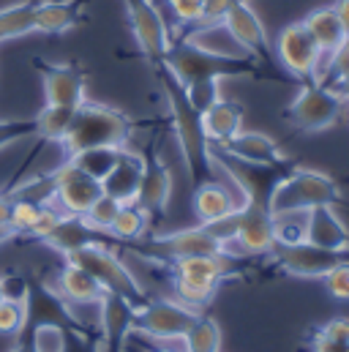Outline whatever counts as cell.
<instances>
[{"instance_id": "obj_1", "label": "cell", "mask_w": 349, "mask_h": 352, "mask_svg": "<svg viewBox=\"0 0 349 352\" xmlns=\"http://www.w3.org/2000/svg\"><path fill=\"white\" fill-rule=\"evenodd\" d=\"M153 69H156L159 85L164 90L170 112H172L174 134H177V142H180V151H183V159L188 167L191 186L196 188V186L213 180V167H216L210 159V140H207L205 126H202V112L188 101V93L183 88V82L164 63H156Z\"/></svg>"}, {"instance_id": "obj_2", "label": "cell", "mask_w": 349, "mask_h": 352, "mask_svg": "<svg viewBox=\"0 0 349 352\" xmlns=\"http://www.w3.org/2000/svg\"><path fill=\"white\" fill-rule=\"evenodd\" d=\"M183 85L199 80H232V77H262V66L251 55H229L207 50L191 38L170 41V50L161 60Z\"/></svg>"}, {"instance_id": "obj_3", "label": "cell", "mask_w": 349, "mask_h": 352, "mask_svg": "<svg viewBox=\"0 0 349 352\" xmlns=\"http://www.w3.org/2000/svg\"><path fill=\"white\" fill-rule=\"evenodd\" d=\"M134 131V123L128 115L120 109L104 107V104H90L82 101L74 112L71 129L63 137L66 153H80L85 148H98V145H112V148H126L128 137Z\"/></svg>"}, {"instance_id": "obj_4", "label": "cell", "mask_w": 349, "mask_h": 352, "mask_svg": "<svg viewBox=\"0 0 349 352\" xmlns=\"http://www.w3.org/2000/svg\"><path fill=\"white\" fill-rule=\"evenodd\" d=\"M210 159L213 164H218L227 175L235 180V186L240 188L243 194V202H251V205H260L270 210V199L275 194V188L284 183V177L292 175V170L297 167L292 159H278V162H270V164H260V162H243V159H235L218 148L210 145Z\"/></svg>"}, {"instance_id": "obj_5", "label": "cell", "mask_w": 349, "mask_h": 352, "mask_svg": "<svg viewBox=\"0 0 349 352\" xmlns=\"http://www.w3.org/2000/svg\"><path fill=\"white\" fill-rule=\"evenodd\" d=\"M66 263L85 267L87 273L104 287V292H115V295L131 300L134 306H139V303L148 300L142 284L134 278V273L123 265V260H120L106 243H90V246H82V249L66 254Z\"/></svg>"}, {"instance_id": "obj_6", "label": "cell", "mask_w": 349, "mask_h": 352, "mask_svg": "<svg viewBox=\"0 0 349 352\" xmlns=\"http://www.w3.org/2000/svg\"><path fill=\"white\" fill-rule=\"evenodd\" d=\"M341 202V191L336 180L317 170L295 167L292 175L284 177V183L275 188L270 199V213H295L308 210L317 205H336Z\"/></svg>"}, {"instance_id": "obj_7", "label": "cell", "mask_w": 349, "mask_h": 352, "mask_svg": "<svg viewBox=\"0 0 349 352\" xmlns=\"http://www.w3.org/2000/svg\"><path fill=\"white\" fill-rule=\"evenodd\" d=\"M22 306H25V322H22V328H19L14 342H25L41 325H58L63 331L85 328L77 320V314L71 311V303L58 289H52L47 281H41V278H27Z\"/></svg>"}, {"instance_id": "obj_8", "label": "cell", "mask_w": 349, "mask_h": 352, "mask_svg": "<svg viewBox=\"0 0 349 352\" xmlns=\"http://www.w3.org/2000/svg\"><path fill=\"white\" fill-rule=\"evenodd\" d=\"M128 252L153 260V263H170L183 260V257H194V254H227V249L199 224L191 230H180L172 235H156V238H139L126 243Z\"/></svg>"}, {"instance_id": "obj_9", "label": "cell", "mask_w": 349, "mask_h": 352, "mask_svg": "<svg viewBox=\"0 0 349 352\" xmlns=\"http://www.w3.org/2000/svg\"><path fill=\"white\" fill-rule=\"evenodd\" d=\"M344 104H347V98L341 93H336L330 85L306 82L300 93L295 96V101L289 104L286 118L300 131H322V129H330L341 118Z\"/></svg>"}, {"instance_id": "obj_10", "label": "cell", "mask_w": 349, "mask_h": 352, "mask_svg": "<svg viewBox=\"0 0 349 352\" xmlns=\"http://www.w3.org/2000/svg\"><path fill=\"white\" fill-rule=\"evenodd\" d=\"M202 311H194L188 306H183L180 300H145L139 306H134V333L150 336V339H183L194 322L199 320Z\"/></svg>"}, {"instance_id": "obj_11", "label": "cell", "mask_w": 349, "mask_h": 352, "mask_svg": "<svg viewBox=\"0 0 349 352\" xmlns=\"http://www.w3.org/2000/svg\"><path fill=\"white\" fill-rule=\"evenodd\" d=\"M270 254L275 257L278 267H284L292 276H306V278H322L336 265L349 263V249H322L308 241L289 243V246L275 243Z\"/></svg>"}, {"instance_id": "obj_12", "label": "cell", "mask_w": 349, "mask_h": 352, "mask_svg": "<svg viewBox=\"0 0 349 352\" xmlns=\"http://www.w3.org/2000/svg\"><path fill=\"white\" fill-rule=\"evenodd\" d=\"M128 11V22L137 38V47L142 50L148 63H161L170 50V30L161 16V11L153 6V0H123Z\"/></svg>"}, {"instance_id": "obj_13", "label": "cell", "mask_w": 349, "mask_h": 352, "mask_svg": "<svg viewBox=\"0 0 349 352\" xmlns=\"http://www.w3.org/2000/svg\"><path fill=\"white\" fill-rule=\"evenodd\" d=\"M275 55H278L281 66L289 74H295L297 80H311L319 72V60H322V52L303 22H292L278 33Z\"/></svg>"}, {"instance_id": "obj_14", "label": "cell", "mask_w": 349, "mask_h": 352, "mask_svg": "<svg viewBox=\"0 0 349 352\" xmlns=\"http://www.w3.org/2000/svg\"><path fill=\"white\" fill-rule=\"evenodd\" d=\"M52 183H55V197L52 199H58L60 213H69V216H85L90 205L104 194L101 180L85 175L69 159H66V164H60L52 173Z\"/></svg>"}, {"instance_id": "obj_15", "label": "cell", "mask_w": 349, "mask_h": 352, "mask_svg": "<svg viewBox=\"0 0 349 352\" xmlns=\"http://www.w3.org/2000/svg\"><path fill=\"white\" fill-rule=\"evenodd\" d=\"M170 194H172V175L167 164L156 156V145H148L142 153V177L134 202L148 213L150 221H156L159 216H164Z\"/></svg>"}, {"instance_id": "obj_16", "label": "cell", "mask_w": 349, "mask_h": 352, "mask_svg": "<svg viewBox=\"0 0 349 352\" xmlns=\"http://www.w3.org/2000/svg\"><path fill=\"white\" fill-rule=\"evenodd\" d=\"M224 30L232 36V41L251 58H260V60H267L270 58V38H267V30L262 25L260 14L254 11V6L249 0H238L229 14L224 16Z\"/></svg>"}, {"instance_id": "obj_17", "label": "cell", "mask_w": 349, "mask_h": 352, "mask_svg": "<svg viewBox=\"0 0 349 352\" xmlns=\"http://www.w3.org/2000/svg\"><path fill=\"white\" fill-rule=\"evenodd\" d=\"M134 325V303L115 295L104 292L98 303V342L101 352H123Z\"/></svg>"}, {"instance_id": "obj_18", "label": "cell", "mask_w": 349, "mask_h": 352, "mask_svg": "<svg viewBox=\"0 0 349 352\" xmlns=\"http://www.w3.org/2000/svg\"><path fill=\"white\" fill-rule=\"evenodd\" d=\"M44 80V96L47 104L55 107H80L85 101V72L77 63H36Z\"/></svg>"}, {"instance_id": "obj_19", "label": "cell", "mask_w": 349, "mask_h": 352, "mask_svg": "<svg viewBox=\"0 0 349 352\" xmlns=\"http://www.w3.org/2000/svg\"><path fill=\"white\" fill-rule=\"evenodd\" d=\"M235 243L240 254H270L275 246V224L267 208L243 202L238 208V235Z\"/></svg>"}, {"instance_id": "obj_20", "label": "cell", "mask_w": 349, "mask_h": 352, "mask_svg": "<svg viewBox=\"0 0 349 352\" xmlns=\"http://www.w3.org/2000/svg\"><path fill=\"white\" fill-rule=\"evenodd\" d=\"M306 241L322 249H349V230L333 205H317L306 210Z\"/></svg>"}, {"instance_id": "obj_21", "label": "cell", "mask_w": 349, "mask_h": 352, "mask_svg": "<svg viewBox=\"0 0 349 352\" xmlns=\"http://www.w3.org/2000/svg\"><path fill=\"white\" fill-rule=\"evenodd\" d=\"M90 0H36V33L60 36L85 19Z\"/></svg>"}, {"instance_id": "obj_22", "label": "cell", "mask_w": 349, "mask_h": 352, "mask_svg": "<svg viewBox=\"0 0 349 352\" xmlns=\"http://www.w3.org/2000/svg\"><path fill=\"white\" fill-rule=\"evenodd\" d=\"M213 148L235 156V159H243V162H260V164H270V162H278L284 159V153L278 151V142L270 140L267 134L262 131H238L235 137L224 140V142H210Z\"/></svg>"}, {"instance_id": "obj_23", "label": "cell", "mask_w": 349, "mask_h": 352, "mask_svg": "<svg viewBox=\"0 0 349 352\" xmlns=\"http://www.w3.org/2000/svg\"><path fill=\"white\" fill-rule=\"evenodd\" d=\"M104 238H106V232L93 230L85 221V216H69V213H63L60 221L55 224V230L44 238V243L52 246L55 252H60L66 257V254H71V252H77L82 246L104 243Z\"/></svg>"}, {"instance_id": "obj_24", "label": "cell", "mask_w": 349, "mask_h": 352, "mask_svg": "<svg viewBox=\"0 0 349 352\" xmlns=\"http://www.w3.org/2000/svg\"><path fill=\"white\" fill-rule=\"evenodd\" d=\"M229 270H232L229 254H194V257H183V260L172 263L174 278L207 284V287H218Z\"/></svg>"}, {"instance_id": "obj_25", "label": "cell", "mask_w": 349, "mask_h": 352, "mask_svg": "<svg viewBox=\"0 0 349 352\" xmlns=\"http://www.w3.org/2000/svg\"><path fill=\"white\" fill-rule=\"evenodd\" d=\"M139 177H142V153L123 148L112 173L101 180V188H104V194H109L126 205V202H134L137 188H139Z\"/></svg>"}, {"instance_id": "obj_26", "label": "cell", "mask_w": 349, "mask_h": 352, "mask_svg": "<svg viewBox=\"0 0 349 352\" xmlns=\"http://www.w3.org/2000/svg\"><path fill=\"white\" fill-rule=\"evenodd\" d=\"M58 292L71 303V306H93L101 303L104 287L80 265L66 263V267L58 276Z\"/></svg>"}, {"instance_id": "obj_27", "label": "cell", "mask_w": 349, "mask_h": 352, "mask_svg": "<svg viewBox=\"0 0 349 352\" xmlns=\"http://www.w3.org/2000/svg\"><path fill=\"white\" fill-rule=\"evenodd\" d=\"M306 30L311 33V38L317 41L319 52L322 55H333L339 47H344L347 41V30L339 19V14L333 11V6H325V8H314L306 19H303Z\"/></svg>"}, {"instance_id": "obj_28", "label": "cell", "mask_w": 349, "mask_h": 352, "mask_svg": "<svg viewBox=\"0 0 349 352\" xmlns=\"http://www.w3.org/2000/svg\"><path fill=\"white\" fill-rule=\"evenodd\" d=\"M202 126L210 142H224L243 129V107L229 98H218L207 112H202Z\"/></svg>"}, {"instance_id": "obj_29", "label": "cell", "mask_w": 349, "mask_h": 352, "mask_svg": "<svg viewBox=\"0 0 349 352\" xmlns=\"http://www.w3.org/2000/svg\"><path fill=\"white\" fill-rule=\"evenodd\" d=\"M238 208H240V202H235L232 194L216 180H207V183L194 188V213H196L199 224H207V221H216L221 216H229Z\"/></svg>"}, {"instance_id": "obj_30", "label": "cell", "mask_w": 349, "mask_h": 352, "mask_svg": "<svg viewBox=\"0 0 349 352\" xmlns=\"http://www.w3.org/2000/svg\"><path fill=\"white\" fill-rule=\"evenodd\" d=\"M123 148H112V145H98V148H85L80 153H71L69 162L74 167H80L85 175L95 177V180H104V177L112 173V167L117 164Z\"/></svg>"}, {"instance_id": "obj_31", "label": "cell", "mask_w": 349, "mask_h": 352, "mask_svg": "<svg viewBox=\"0 0 349 352\" xmlns=\"http://www.w3.org/2000/svg\"><path fill=\"white\" fill-rule=\"evenodd\" d=\"M148 221H150L148 213L137 202H126V205H120V210H117V216H115V221H112L106 235L120 241V243H131V241H139L145 235Z\"/></svg>"}, {"instance_id": "obj_32", "label": "cell", "mask_w": 349, "mask_h": 352, "mask_svg": "<svg viewBox=\"0 0 349 352\" xmlns=\"http://www.w3.org/2000/svg\"><path fill=\"white\" fill-rule=\"evenodd\" d=\"M74 107H55V104H47L38 115H36V134L47 142H63V137L69 134L71 129V120H74Z\"/></svg>"}, {"instance_id": "obj_33", "label": "cell", "mask_w": 349, "mask_h": 352, "mask_svg": "<svg viewBox=\"0 0 349 352\" xmlns=\"http://www.w3.org/2000/svg\"><path fill=\"white\" fill-rule=\"evenodd\" d=\"M183 342H185V352H218L221 350V328L213 317L199 314V320L183 336Z\"/></svg>"}, {"instance_id": "obj_34", "label": "cell", "mask_w": 349, "mask_h": 352, "mask_svg": "<svg viewBox=\"0 0 349 352\" xmlns=\"http://www.w3.org/2000/svg\"><path fill=\"white\" fill-rule=\"evenodd\" d=\"M273 224H275V243L289 246L306 241V210L273 213Z\"/></svg>"}, {"instance_id": "obj_35", "label": "cell", "mask_w": 349, "mask_h": 352, "mask_svg": "<svg viewBox=\"0 0 349 352\" xmlns=\"http://www.w3.org/2000/svg\"><path fill=\"white\" fill-rule=\"evenodd\" d=\"M216 289L218 287H207V284H194V281L174 278V300H180L183 306H188L194 311H202L213 300Z\"/></svg>"}, {"instance_id": "obj_36", "label": "cell", "mask_w": 349, "mask_h": 352, "mask_svg": "<svg viewBox=\"0 0 349 352\" xmlns=\"http://www.w3.org/2000/svg\"><path fill=\"white\" fill-rule=\"evenodd\" d=\"M11 199V197H8ZM44 205L33 202V199H22V197H14L11 199V216H8V230L19 232V235H27L30 227L36 224L38 213H41Z\"/></svg>"}, {"instance_id": "obj_37", "label": "cell", "mask_w": 349, "mask_h": 352, "mask_svg": "<svg viewBox=\"0 0 349 352\" xmlns=\"http://www.w3.org/2000/svg\"><path fill=\"white\" fill-rule=\"evenodd\" d=\"M120 205H123V202H117L115 197L101 194V197L90 205V210L85 213V221L93 230H98V232H109V227H112V221H115Z\"/></svg>"}, {"instance_id": "obj_38", "label": "cell", "mask_w": 349, "mask_h": 352, "mask_svg": "<svg viewBox=\"0 0 349 352\" xmlns=\"http://www.w3.org/2000/svg\"><path fill=\"white\" fill-rule=\"evenodd\" d=\"M183 88L188 93V101L199 112H207L221 98V80H199V82H191V85H183Z\"/></svg>"}, {"instance_id": "obj_39", "label": "cell", "mask_w": 349, "mask_h": 352, "mask_svg": "<svg viewBox=\"0 0 349 352\" xmlns=\"http://www.w3.org/2000/svg\"><path fill=\"white\" fill-rule=\"evenodd\" d=\"M25 342H30L36 352H63L66 350V331L58 325H41Z\"/></svg>"}, {"instance_id": "obj_40", "label": "cell", "mask_w": 349, "mask_h": 352, "mask_svg": "<svg viewBox=\"0 0 349 352\" xmlns=\"http://www.w3.org/2000/svg\"><path fill=\"white\" fill-rule=\"evenodd\" d=\"M22 322H25V306H22V300L3 298L0 300V333L16 339Z\"/></svg>"}, {"instance_id": "obj_41", "label": "cell", "mask_w": 349, "mask_h": 352, "mask_svg": "<svg viewBox=\"0 0 349 352\" xmlns=\"http://www.w3.org/2000/svg\"><path fill=\"white\" fill-rule=\"evenodd\" d=\"M27 137H38L36 134V118L33 120H0V151L11 142L27 140Z\"/></svg>"}, {"instance_id": "obj_42", "label": "cell", "mask_w": 349, "mask_h": 352, "mask_svg": "<svg viewBox=\"0 0 349 352\" xmlns=\"http://www.w3.org/2000/svg\"><path fill=\"white\" fill-rule=\"evenodd\" d=\"M224 249L229 246V243H235V235H238V210H232L229 216H221V219H216V221H207V224H202Z\"/></svg>"}, {"instance_id": "obj_43", "label": "cell", "mask_w": 349, "mask_h": 352, "mask_svg": "<svg viewBox=\"0 0 349 352\" xmlns=\"http://www.w3.org/2000/svg\"><path fill=\"white\" fill-rule=\"evenodd\" d=\"M63 352H101L98 331H90V328L66 331V350Z\"/></svg>"}, {"instance_id": "obj_44", "label": "cell", "mask_w": 349, "mask_h": 352, "mask_svg": "<svg viewBox=\"0 0 349 352\" xmlns=\"http://www.w3.org/2000/svg\"><path fill=\"white\" fill-rule=\"evenodd\" d=\"M325 287L336 300H349V263L336 265L333 270H328L325 276Z\"/></svg>"}, {"instance_id": "obj_45", "label": "cell", "mask_w": 349, "mask_h": 352, "mask_svg": "<svg viewBox=\"0 0 349 352\" xmlns=\"http://www.w3.org/2000/svg\"><path fill=\"white\" fill-rule=\"evenodd\" d=\"M167 6L174 11V16L185 25H194V22H202V14H205V0H167Z\"/></svg>"}, {"instance_id": "obj_46", "label": "cell", "mask_w": 349, "mask_h": 352, "mask_svg": "<svg viewBox=\"0 0 349 352\" xmlns=\"http://www.w3.org/2000/svg\"><path fill=\"white\" fill-rule=\"evenodd\" d=\"M60 216H63V213H60L58 208H49V205H44V208H41V213H38V219H36V224L30 227V232H27V235H30V238H38V241H44V238H47V235L55 230V224L60 221Z\"/></svg>"}, {"instance_id": "obj_47", "label": "cell", "mask_w": 349, "mask_h": 352, "mask_svg": "<svg viewBox=\"0 0 349 352\" xmlns=\"http://www.w3.org/2000/svg\"><path fill=\"white\" fill-rule=\"evenodd\" d=\"M235 3H238V0H205L202 22H205V25H221L224 16L229 14V8H232Z\"/></svg>"}, {"instance_id": "obj_48", "label": "cell", "mask_w": 349, "mask_h": 352, "mask_svg": "<svg viewBox=\"0 0 349 352\" xmlns=\"http://www.w3.org/2000/svg\"><path fill=\"white\" fill-rule=\"evenodd\" d=\"M319 333H322V336H328V339H333V342L349 344V320L347 317H336V320L325 322V325L319 328Z\"/></svg>"}, {"instance_id": "obj_49", "label": "cell", "mask_w": 349, "mask_h": 352, "mask_svg": "<svg viewBox=\"0 0 349 352\" xmlns=\"http://www.w3.org/2000/svg\"><path fill=\"white\" fill-rule=\"evenodd\" d=\"M311 352H349V344L333 342V339H328V336H322V333L317 331V336H314V342H311Z\"/></svg>"}, {"instance_id": "obj_50", "label": "cell", "mask_w": 349, "mask_h": 352, "mask_svg": "<svg viewBox=\"0 0 349 352\" xmlns=\"http://www.w3.org/2000/svg\"><path fill=\"white\" fill-rule=\"evenodd\" d=\"M8 216H11V199L0 194V230H8Z\"/></svg>"}, {"instance_id": "obj_51", "label": "cell", "mask_w": 349, "mask_h": 352, "mask_svg": "<svg viewBox=\"0 0 349 352\" xmlns=\"http://www.w3.org/2000/svg\"><path fill=\"white\" fill-rule=\"evenodd\" d=\"M333 11L339 14V19H341V25H344V30H347V36H349V0H336Z\"/></svg>"}, {"instance_id": "obj_52", "label": "cell", "mask_w": 349, "mask_h": 352, "mask_svg": "<svg viewBox=\"0 0 349 352\" xmlns=\"http://www.w3.org/2000/svg\"><path fill=\"white\" fill-rule=\"evenodd\" d=\"M330 88L336 90V93H341L344 98H349V77H341V80H336V82H330Z\"/></svg>"}, {"instance_id": "obj_53", "label": "cell", "mask_w": 349, "mask_h": 352, "mask_svg": "<svg viewBox=\"0 0 349 352\" xmlns=\"http://www.w3.org/2000/svg\"><path fill=\"white\" fill-rule=\"evenodd\" d=\"M11 352H36V350H33V344H30V342H16Z\"/></svg>"}, {"instance_id": "obj_54", "label": "cell", "mask_w": 349, "mask_h": 352, "mask_svg": "<svg viewBox=\"0 0 349 352\" xmlns=\"http://www.w3.org/2000/svg\"><path fill=\"white\" fill-rule=\"evenodd\" d=\"M0 300H3V276H0Z\"/></svg>"}, {"instance_id": "obj_55", "label": "cell", "mask_w": 349, "mask_h": 352, "mask_svg": "<svg viewBox=\"0 0 349 352\" xmlns=\"http://www.w3.org/2000/svg\"><path fill=\"white\" fill-rule=\"evenodd\" d=\"M153 352H174V350H167V347H161V350H153Z\"/></svg>"}, {"instance_id": "obj_56", "label": "cell", "mask_w": 349, "mask_h": 352, "mask_svg": "<svg viewBox=\"0 0 349 352\" xmlns=\"http://www.w3.org/2000/svg\"><path fill=\"white\" fill-rule=\"evenodd\" d=\"M344 44H347V47H349V36H347V41H344Z\"/></svg>"}]
</instances>
